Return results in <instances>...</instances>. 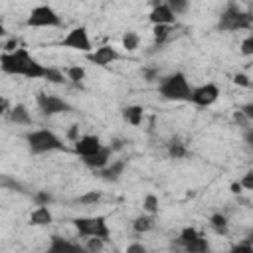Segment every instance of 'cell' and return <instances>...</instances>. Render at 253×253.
I'll list each match as a JSON object with an SVG mask.
<instances>
[{
    "label": "cell",
    "mask_w": 253,
    "mask_h": 253,
    "mask_svg": "<svg viewBox=\"0 0 253 253\" xmlns=\"http://www.w3.org/2000/svg\"><path fill=\"white\" fill-rule=\"evenodd\" d=\"M241 53L243 55H251L253 53V36H247L241 43Z\"/></svg>",
    "instance_id": "33"
},
{
    "label": "cell",
    "mask_w": 253,
    "mask_h": 253,
    "mask_svg": "<svg viewBox=\"0 0 253 253\" xmlns=\"http://www.w3.org/2000/svg\"><path fill=\"white\" fill-rule=\"evenodd\" d=\"M61 45L63 47H69V49H77V51H83V53H91V40H89V34H87V28L79 26V28H73L67 32V36L61 40Z\"/></svg>",
    "instance_id": "7"
},
{
    "label": "cell",
    "mask_w": 253,
    "mask_h": 253,
    "mask_svg": "<svg viewBox=\"0 0 253 253\" xmlns=\"http://www.w3.org/2000/svg\"><path fill=\"white\" fill-rule=\"evenodd\" d=\"M142 208H144L146 213L154 215V213L158 211V198H156L154 194H146V196H144V202H142Z\"/></svg>",
    "instance_id": "23"
},
{
    "label": "cell",
    "mask_w": 253,
    "mask_h": 253,
    "mask_svg": "<svg viewBox=\"0 0 253 253\" xmlns=\"http://www.w3.org/2000/svg\"><path fill=\"white\" fill-rule=\"evenodd\" d=\"M77 125H73L71 128H69V132H67V138H71V140H77Z\"/></svg>",
    "instance_id": "41"
},
{
    "label": "cell",
    "mask_w": 253,
    "mask_h": 253,
    "mask_svg": "<svg viewBox=\"0 0 253 253\" xmlns=\"http://www.w3.org/2000/svg\"><path fill=\"white\" fill-rule=\"evenodd\" d=\"M67 79L73 81V83L83 81V79H85V69H83L81 65H71V67H67Z\"/></svg>",
    "instance_id": "24"
},
{
    "label": "cell",
    "mask_w": 253,
    "mask_h": 253,
    "mask_svg": "<svg viewBox=\"0 0 253 253\" xmlns=\"http://www.w3.org/2000/svg\"><path fill=\"white\" fill-rule=\"evenodd\" d=\"M10 121L12 123H18V125H30L32 123V117H30V111L26 109V105L18 103L16 107L10 109Z\"/></svg>",
    "instance_id": "16"
},
{
    "label": "cell",
    "mask_w": 253,
    "mask_h": 253,
    "mask_svg": "<svg viewBox=\"0 0 253 253\" xmlns=\"http://www.w3.org/2000/svg\"><path fill=\"white\" fill-rule=\"evenodd\" d=\"M101 146H103V144H101V138L95 136V134H85V136H81V138L75 140V152H77L81 158H83V156H89V154H93V152H97Z\"/></svg>",
    "instance_id": "12"
},
{
    "label": "cell",
    "mask_w": 253,
    "mask_h": 253,
    "mask_svg": "<svg viewBox=\"0 0 253 253\" xmlns=\"http://www.w3.org/2000/svg\"><path fill=\"white\" fill-rule=\"evenodd\" d=\"M132 227H134V231H138V233L150 231V229H152V215H138V217H134Z\"/></svg>",
    "instance_id": "21"
},
{
    "label": "cell",
    "mask_w": 253,
    "mask_h": 253,
    "mask_svg": "<svg viewBox=\"0 0 253 253\" xmlns=\"http://www.w3.org/2000/svg\"><path fill=\"white\" fill-rule=\"evenodd\" d=\"M138 43H140V38H138L136 32H126V34L123 36V47H125L126 51H134V49L138 47Z\"/></svg>",
    "instance_id": "22"
},
{
    "label": "cell",
    "mask_w": 253,
    "mask_h": 253,
    "mask_svg": "<svg viewBox=\"0 0 253 253\" xmlns=\"http://www.w3.org/2000/svg\"><path fill=\"white\" fill-rule=\"evenodd\" d=\"M170 34V26H154L152 28V36L156 40V43H162Z\"/></svg>",
    "instance_id": "30"
},
{
    "label": "cell",
    "mask_w": 253,
    "mask_h": 253,
    "mask_svg": "<svg viewBox=\"0 0 253 253\" xmlns=\"http://www.w3.org/2000/svg\"><path fill=\"white\" fill-rule=\"evenodd\" d=\"M229 190H231L233 194H239V192H241V184H239V182H233V184L229 186Z\"/></svg>",
    "instance_id": "42"
},
{
    "label": "cell",
    "mask_w": 253,
    "mask_h": 253,
    "mask_svg": "<svg viewBox=\"0 0 253 253\" xmlns=\"http://www.w3.org/2000/svg\"><path fill=\"white\" fill-rule=\"evenodd\" d=\"M219 97V89L215 83H206V85H200L198 89H192V97L190 101L198 107H210L217 101Z\"/></svg>",
    "instance_id": "9"
},
{
    "label": "cell",
    "mask_w": 253,
    "mask_h": 253,
    "mask_svg": "<svg viewBox=\"0 0 253 253\" xmlns=\"http://www.w3.org/2000/svg\"><path fill=\"white\" fill-rule=\"evenodd\" d=\"M239 184H241V188H245V190H253V172H247Z\"/></svg>",
    "instance_id": "36"
},
{
    "label": "cell",
    "mask_w": 253,
    "mask_h": 253,
    "mask_svg": "<svg viewBox=\"0 0 253 253\" xmlns=\"http://www.w3.org/2000/svg\"><path fill=\"white\" fill-rule=\"evenodd\" d=\"M168 152H170V156H174V158H184V156H186V146L176 140V142H170Z\"/></svg>",
    "instance_id": "31"
},
{
    "label": "cell",
    "mask_w": 253,
    "mask_h": 253,
    "mask_svg": "<svg viewBox=\"0 0 253 253\" xmlns=\"http://www.w3.org/2000/svg\"><path fill=\"white\" fill-rule=\"evenodd\" d=\"M198 235H200V233H198L194 227H184L182 233H180V241H182V243H190V241H194Z\"/></svg>",
    "instance_id": "32"
},
{
    "label": "cell",
    "mask_w": 253,
    "mask_h": 253,
    "mask_svg": "<svg viewBox=\"0 0 253 253\" xmlns=\"http://www.w3.org/2000/svg\"><path fill=\"white\" fill-rule=\"evenodd\" d=\"M148 18H150V22H152L154 26H170V24L176 20V16L170 12V8H168L166 2L154 4V8H152V12H150Z\"/></svg>",
    "instance_id": "13"
},
{
    "label": "cell",
    "mask_w": 253,
    "mask_h": 253,
    "mask_svg": "<svg viewBox=\"0 0 253 253\" xmlns=\"http://www.w3.org/2000/svg\"><path fill=\"white\" fill-rule=\"evenodd\" d=\"M253 24V18L249 12H243L237 4H229L225 8V12L219 18V30L225 32H235V30H249Z\"/></svg>",
    "instance_id": "3"
},
{
    "label": "cell",
    "mask_w": 253,
    "mask_h": 253,
    "mask_svg": "<svg viewBox=\"0 0 253 253\" xmlns=\"http://www.w3.org/2000/svg\"><path fill=\"white\" fill-rule=\"evenodd\" d=\"M99 200H101V192H95V190H91V192H85V194H81V196L77 198V202H79V204H85V206L97 204Z\"/></svg>",
    "instance_id": "27"
},
{
    "label": "cell",
    "mask_w": 253,
    "mask_h": 253,
    "mask_svg": "<svg viewBox=\"0 0 253 253\" xmlns=\"http://www.w3.org/2000/svg\"><path fill=\"white\" fill-rule=\"evenodd\" d=\"M51 211L47 210V206H38L32 215H30V223L32 225H49L51 223Z\"/></svg>",
    "instance_id": "15"
},
{
    "label": "cell",
    "mask_w": 253,
    "mask_h": 253,
    "mask_svg": "<svg viewBox=\"0 0 253 253\" xmlns=\"http://www.w3.org/2000/svg\"><path fill=\"white\" fill-rule=\"evenodd\" d=\"M26 26H30V28H57V26H61V18L57 16V12L51 6L40 4V6L32 8V12L26 20Z\"/></svg>",
    "instance_id": "5"
},
{
    "label": "cell",
    "mask_w": 253,
    "mask_h": 253,
    "mask_svg": "<svg viewBox=\"0 0 253 253\" xmlns=\"http://www.w3.org/2000/svg\"><path fill=\"white\" fill-rule=\"evenodd\" d=\"M158 93H160L164 99H168V101H190V97H192V87H190L186 75H184L182 71H178V73L166 77V79L160 83Z\"/></svg>",
    "instance_id": "1"
},
{
    "label": "cell",
    "mask_w": 253,
    "mask_h": 253,
    "mask_svg": "<svg viewBox=\"0 0 253 253\" xmlns=\"http://www.w3.org/2000/svg\"><path fill=\"white\" fill-rule=\"evenodd\" d=\"M36 101H38V105H40V109H42L43 115H57V113H71L73 111L67 101H63V99H59L55 95L38 93Z\"/></svg>",
    "instance_id": "8"
},
{
    "label": "cell",
    "mask_w": 253,
    "mask_h": 253,
    "mask_svg": "<svg viewBox=\"0 0 253 253\" xmlns=\"http://www.w3.org/2000/svg\"><path fill=\"white\" fill-rule=\"evenodd\" d=\"M45 65H42L40 61H36L34 57L30 59V63H28V67H26V73H24V77H28V79H42V77H45Z\"/></svg>",
    "instance_id": "19"
},
{
    "label": "cell",
    "mask_w": 253,
    "mask_h": 253,
    "mask_svg": "<svg viewBox=\"0 0 253 253\" xmlns=\"http://www.w3.org/2000/svg\"><path fill=\"white\" fill-rule=\"evenodd\" d=\"M105 247V241L101 237H87V245H85V251L89 253H97Z\"/></svg>",
    "instance_id": "28"
},
{
    "label": "cell",
    "mask_w": 253,
    "mask_h": 253,
    "mask_svg": "<svg viewBox=\"0 0 253 253\" xmlns=\"http://www.w3.org/2000/svg\"><path fill=\"white\" fill-rule=\"evenodd\" d=\"M210 221H211V225H213V229L217 233H225L227 231V219H225L223 213H213Z\"/></svg>",
    "instance_id": "25"
},
{
    "label": "cell",
    "mask_w": 253,
    "mask_h": 253,
    "mask_svg": "<svg viewBox=\"0 0 253 253\" xmlns=\"http://www.w3.org/2000/svg\"><path fill=\"white\" fill-rule=\"evenodd\" d=\"M166 4H168L170 12H172L174 16H178V14L186 12V8H188V2H186V0H168Z\"/></svg>",
    "instance_id": "29"
},
{
    "label": "cell",
    "mask_w": 253,
    "mask_h": 253,
    "mask_svg": "<svg viewBox=\"0 0 253 253\" xmlns=\"http://www.w3.org/2000/svg\"><path fill=\"white\" fill-rule=\"evenodd\" d=\"M45 253H85V247H81L79 243H73L69 239H63L59 235H51L49 247Z\"/></svg>",
    "instance_id": "11"
},
{
    "label": "cell",
    "mask_w": 253,
    "mask_h": 253,
    "mask_svg": "<svg viewBox=\"0 0 253 253\" xmlns=\"http://www.w3.org/2000/svg\"><path fill=\"white\" fill-rule=\"evenodd\" d=\"M184 251H186V253H210V243H208L206 237L198 235L194 241L184 243Z\"/></svg>",
    "instance_id": "18"
},
{
    "label": "cell",
    "mask_w": 253,
    "mask_h": 253,
    "mask_svg": "<svg viewBox=\"0 0 253 253\" xmlns=\"http://www.w3.org/2000/svg\"><path fill=\"white\" fill-rule=\"evenodd\" d=\"M111 148L109 146H101L97 152H93V154H89V156H83V162L89 166V168H105L107 166V162H109V156H111Z\"/></svg>",
    "instance_id": "14"
},
{
    "label": "cell",
    "mask_w": 253,
    "mask_h": 253,
    "mask_svg": "<svg viewBox=\"0 0 253 253\" xmlns=\"http://www.w3.org/2000/svg\"><path fill=\"white\" fill-rule=\"evenodd\" d=\"M123 170H125V162L119 160V162H113L111 166H105V168L101 170V176H103V180H107V182H117V180L121 178Z\"/></svg>",
    "instance_id": "17"
},
{
    "label": "cell",
    "mask_w": 253,
    "mask_h": 253,
    "mask_svg": "<svg viewBox=\"0 0 253 253\" xmlns=\"http://www.w3.org/2000/svg\"><path fill=\"white\" fill-rule=\"evenodd\" d=\"M119 57L121 55H119V51L113 45H103V47H97L95 51L87 53V59L91 63H95V65H109L113 61H117Z\"/></svg>",
    "instance_id": "10"
},
{
    "label": "cell",
    "mask_w": 253,
    "mask_h": 253,
    "mask_svg": "<svg viewBox=\"0 0 253 253\" xmlns=\"http://www.w3.org/2000/svg\"><path fill=\"white\" fill-rule=\"evenodd\" d=\"M123 117H125L126 123L138 126V125L142 123V107H140V105H130V107H126V109L123 111Z\"/></svg>",
    "instance_id": "20"
},
{
    "label": "cell",
    "mask_w": 253,
    "mask_h": 253,
    "mask_svg": "<svg viewBox=\"0 0 253 253\" xmlns=\"http://www.w3.org/2000/svg\"><path fill=\"white\" fill-rule=\"evenodd\" d=\"M2 36H6V28H4V24H0V38Z\"/></svg>",
    "instance_id": "44"
},
{
    "label": "cell",
    "mask_w": 253,
    "mask_h": 253,
    "mask_svg": "<svg viewBox=\"0 0 253 253\" xmlns=\"http://www.w3.org/2000/svg\"><path fill=\"white\" fill-rule=\"evenodd\" d=\"M233 81H235V85H241V87H249L251 85V81H249V77L245 73H235Z\"/></svg>",
    "instance_id": "35"
},
{
    "label": "cell",
    "mask_w": 253,
    "mask_h": 253,
    "mask_svg": "<svg viewBox=\"0 0 253 253\" xmlns=\"http://www.w3.org/2000/svg\"><path fill=\"white\" fill-rule=\"evenodd\" d=\"M156 69H144V77H146V81H152L154 77H156Z\"/></svg>",
    "instance_id": "40"
},
{
    "label": "cell",
    "mask_w": 253,
    "mask_h": 253,
    "mask_svg": "<svg viewBox=\"0 0 253 253\" xmlns=\"http://www.w3.org/2000/svg\"><path fill=\"white\" fill-rule=\"evenodd\" d=\"M4 107H6V101H4V99H2V101H0V115H2V113H4Z\"/></svg>",
    "instance_id": "43"
},
{
    "label": "cell",
    "mask_w": 253,
    "mask_h": 253,
    "mask_svg": "<svg viewBox=\"0 0 253 253\" xmlns=\"http://www.w3.org/2000/svg\"><path fill=\"white\" fill-rule=\"evenodd\" d=\"M45 79H47L49 83H57V85L65 83L63 73H61L59 69H55V67H47V69H45Z\"/></svg>",
    "instance_id": "26"
},
{
    "label": "cell",
    "mask_w": 253,
    "mask_h": 253,
    "mask_svg": "<svg viewBox=\"0 0 253 253\" xmlns=\"http://www.w3.org/2000/svg\"><path fill=\"white\" fill-rule=\"evenodd\" d=\"M30 59H32L30 53L26 49L18 47L12 53H2L0 55V69L8 75H24Z\"/></svg>",
    "instance_id": "6"
},
{
    "label": "cell",
    "mask_w": 253,
    "mask_h": 253,
    "mask_svg": "<svg viewBox=\"0 0 253 253\" xmlns=\"http://www.w3.org/2000/svg\"><path fill=\"white\" fill-rule=\"evenodd\" d=\"M34 198H36V202H38V206H47V204L51 202V196H49L47 192H38V194H36Z\"/></svg>",
    "instance_id": "34"
},
{
    "label": "cell",
    "mask_w": 253,
    "mask_h": 253,
    "mask_svg": "<svg viewBox=\"0 0 253 253\" xmlns=\"http://www.w3.org/2000/svg\"><path fill=\"white\" fill-rule=\"evenodd\" d=\"M26 140L30 144V150L36 152V154L51 152V150H65V144L61 142V138L55 132L47 130V128H40V130L28 132Z\"/></svg>",
    "instance_id": "2"
},
{
    "label": "cell",
    "mask_w": 253,
    "mask_h": 253,
    "mask_svg": "<svg viewBox=\"0 0 253 253\" xmlns=\"http://www.w3.org/2000/svg\"><path fill=\"white\" fill-rule=\"evenodd\" d=\"M126 253H148V249L142 243H130L126 247Z\"/></svg>",
    "instance_id": "37"
},
{
    "label": "cell",
    "mask_w": 253,
    "mask_h": 253,
    "mask_svg": "<svg viewBox=\"0 0 253 253\" xmlns=\"http://www.w3.org/2000/svg\"><path fill=\"white\" fill-rule=\"evenodd\" d=\"M73 225H75V229L79 231L81 237H101L105 241L111 235V229H109V225H107L103 215H97V217H75Z\"/></svg>",
    "instance_id": "4"
},
{
    "label": "cell",
    "mask_w": 253,
    "mask_h": 253,
    "mask_svg": "<svg viewBox=\"0 0 253 253\" xmlns=\"http://www.w3.org/2000/svg\"><path fill=\"white\" fill-rule=\"evenodd\" d=\"M229 253H253V249H251L249 243H239V245H235Z\"/></svg>",
    "instance_id": "38"
},
{
    "label": "cell",
    "mask_w": 253,
    "mask_h": 253,
    "mask_svg": "<svg viewBox=\"0 0 253 253\" xmlns=\"http://www.w3.org/2000/svg\"><path fill=\"white\" fill-rule=\"evenodd\" d=\"M241 115H243L245 119H253V105H251V103L243 105V111H241Z\"/></svg>",
    "instance_id": "39"
}]
</instances>
